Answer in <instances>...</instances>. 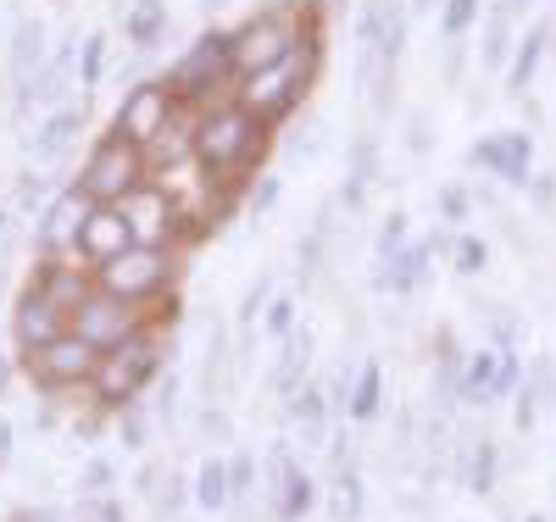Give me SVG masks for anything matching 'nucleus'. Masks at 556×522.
<instances>
[{"mask_svg":"<svg viewBox=\"0 0 556 522\" xmlns=\"http://www.w3.org/2000/svg\"><path fill=\"white\" fill-rule=\"evenodd\" d=\"M89 206H96V201H89L78 183L56 189V195L45 201V212H39V228H34V251H39V256H73V245H78V228H84Z\"/></svg>","mask_w":556,"mask_h":522,"instance_id":"nucleus-12","label":"nucleus"},{"mask_svg":"<svg viewBox=\"0 0 556 522\" xmlns=\"http://www.w3.org/2000/svg\"><path fill=\"white\" fill-rule=\"evenodd\" d=\"M451 262H456V272H462V278H473V272H484V267H490V245H484V240H473V233H456V240H451Z\"/></svg>","mask_w":556,"mask_h":522,"instance_id":"nucleus-32","label":"nucleus"},{"mask_svg":"<svg viewBox=\"0 0 556 522\" xmlns=\"http://www.w3.org/2000/svg\"><path fill=\"white\" fill-rule=\"evenodd\" d=\"M101 522H123V511H117V506L106 500V506H101Z\"/></svg>","mask_w":556,"mask_h":522,"instance_id":"nucleus-51","label":"nucleus"},{"mask_svg":"<svg viewBox=\"0 0 556 522\" xmlns=\"http://www.w3.org/2000/svg\"><path fill=\"white\" fill-rule=\"evenodd\" d=\"M518 7H534V0H506V12H518Z\"/></svg>","mask_w":556,"mask_h":522,"instance_id":"nucleus-53","label":"nucleus"},{"mask_svg":"<svg viewBox=\"0 0 556 522\" xmlns=\"http://www.w3.org/2000/svg\"><path fill=\"white\" fill-rule=\"evenodd\" d=\"M295 311H301V306H295L290 295H273V301H267V311H262V328H267L273 340H285L290 328H295Z\"/></svg>","mask_w":556,"mask_h":522,"instance_id":"nucleus-36","label":"nucleus"},{"mask_svg":"<svg viewBox=\"0 0 556 522\" xmlns=\"http://www.w3.org/2000/svg\"><path fill=\"white\" fill-rule=\"evenodd\" d=\"M468 162L501 183H529V167H534V133L523 128H506V133H490L468 151Z\"/></svg>","mask_w":556,"mask_h":522,"instance_id":"nucleus-13","label":"nucleus"},{"mask_svg":"<svg viewBox=\"0 0 556 522\" xmlns=\"http://www.w3.org/2000/svg\"><path fill=\"white\" fill-rule=\"evenodd\" d=\"M529 195H534L540 206H551V201H556V183H551V173H540V178L529 173Z\"/></svg>","mask_w":556,"mask_h":522,"instance_id":"nucleus-45","label":"nucleus"},{"mask_svg":"<svg viewBox=\"0 0 556 522\" xmlns=\"http://www.w3.org/2000/svg\"><path fill=\"white\" fill-rule=\"evenodd\" d=\"M173 395H178V378L167 372V384L156 390V417H173Z\"/></svg>","mask_w":556,"mask_h":522,"instance_id":"nucleus-46","label":"nucleus"},{"mask_svg":"<svg viewBox=\"0 0 556 522\" xmlns=\"http://www.w3.org/2000/svg\"><path fill=\"white\" fill-rule=\"evenodd\" d=\"M495 372H501V351H462V400L490 406L495 400Z\"/></svg>","mask_w":556,"mask_h":522,"instance_id":"nucleus-23","label":"nucleus"},{"mask_svg":"<svg viewBox=\"0 0 556 522\" xmlns=\"http://www.w3.org/2000/svg\"><path fill=\"white\" fill-rule=\"evenodd\" d=\"M506 51H513V12L495 7V12H490V34H484V62H490V67H501V62H506Z\"/></svg>","mask_w":556,"mask_h":522,"instance_id":"nucleus-31","label":"nucleus"},{"mask_svg":"<svg viewBox=\"0 0 556 522\" xmlns=\"http://www.w3.org/2000/svg\"><path fill=\"white\" fill-rule=\"evenodd\" d=\"M317 67H323V39H306L295 56H285V62H273V67H262V73H245V78H235L240 89L228 94L235 106H245L256 123H285L301 101H306V89H312V78H317Z\"/></svg>","mask_w":556,"mask_h":522,"instance_id":"nucleus-2","label":"nucleus"},{"mask_svg":"<svg viewBox=\"0 0 556 522\" xmlns=\"http://www.w3.org/2000/svg\"><path fill=\"white\" fill-rule=\"evenodd\" d=\"M429 262H434V240H417V245H401L395 256H384V272H374L379 290L390 295H412L429 283Z\"/></svg>","mask_w":556,"mask_h":522,"instance_id":"nucleus-18","label":"nucleus"},{"mask_svg":"<svg viewBox=\"0 0 556 522\" xmlns=\"http://www.w3.org/2000/svg\"><path fill=\"white\" fill-rule=\"evenodd\" d=\"M106 484H112V467L96 461V467H89V479H84V489H106Z\"/></svg>","mask_w":556,"mask_h":522,"instance_id":"nucleus-47","label":"nucleus"},{"mask_svg":"<svg viewBox=\"0 0 556 522\" xmlns=\"http://www.w3.org/2000/svg\"><path fill=\"white\" fill-rule=\"evenodd\" d=\"M34 290L39 295H51L67 317L78 311V301L89 295V290H96V278H89L84 267H73L67 256H39V272H34Z\"/></svg>","mask_w":556,"mask_h":522,"instance_id":"nucleus-17","label":"nucleus"},{"mask_svg":"<svg viewBox=\"0 0 556 522\" xmlns=\"http://www.w3.org/2000/svg\"><path fill=\"white\" fill-rule=\"evenodd\" d=\"M374 178H379V145H374V139H356V145H351V167H345L340 201H345L351 212H362L367 195H374Z\"/></svg>","mask_w":556,"mask_h":522,"instance_id":"nucleus-22","label":"nucleus"},{"mask_svg":"<svg viewBox=\"0 0 556 522\" xmlns=\"http://www.w3.org/2000/svg\"><path fill=\"white\" fill-rule=\"evenodd\" d=\"M412 151H429V128H424V117H412V139H406Z\"/></svg>","mask_w":556,"mask_h":522,"instance_id":"nucleus-48","label":"nucleus"},{"mask_svg":"<svg viewBox=\"0 0 556 522\" xmlns=\"http://www.w3.org/2000/svg\"><path fill=\"white\" fill-rule=\"evenodd\" d=\"M434 406H440V411L462 406V351L451 345V334H440V361H434Z\"/></svg>","mask_w":556,"mask_h":522,"instance_id":"nucleus-27","label":"nucleus"},{"mask_svg":"<svg viewBox=\"0 0 556 522\" xmlns=\"http://www.w3.org/2000/svg\"><path fill=\"white\" fill-rule=\"evenodd\" d=\"M434 7H440V0H406V17L412 12H434Z\"/></svg>","mask_w":556,"mask_h":522,"instance_id":"nucleus-50","label":"nucleus"},{"mask_svg":"<svg viewBox=\"0 0 556 522\" xmlns=\"http://www.w3.org/2000/svg\"><path fill=\"white\" fill-rule=\"evenodd\" d=\"M151 178V162H146V151L139 145H128L123 133H101L96 145H89V156H84V167H78V189L96 206H117L134 183H146Z\"/></svg>","mask_w":556,"mask_h":522,"instance_id":"nucleus-6","label":"nucleus"},{"mask_svg":"<svg viewBox=\"0 0 556 522\" xmlns=\"http://www.w3.org/2000/svg\"><path fill=\"white\" fill-rule=\"evenodd\" d=\"M495 472H501V450H495V440H479V450L468 456V467H462V479H468L473 495H490L495 489Z\"/></svg>","mask_w":556,"mask_h":522,"instance_id":"nucleus-30","label":"nucleus"},{"mask_svg":"<svg viewBox=\"0 0 556 522\" xmlns=\"http://www.w3.org/2000/svg\"><path fill=\"white\" fill-rule=\"evenodd\" d=\"M0 390H7V361H0Z\"/></svg>","mask_w":556,"mask_h":522,"instance_id":"nucleus-54","label":"nucleus"},{"mask_svg":"<svg viewBox=\"0 0 556 522\" xmlns=\"http://www.w3.org/2000/svg\"><path fill=\"white\" fill-rule=\"evenodd\" d=\"M406 222H412L406 212H390V217H384V228H379V262L395 256V251L406 245Z\"/></svg>","mask_w":556,"mask_h":522,"instance_id":"nucleus-42","label":"nucleus"},{"mask_svg":"<svg viewBox=\"0 0 556 522\" xmlns=\"http://www.w3.org/2000/svg\"><path fill=\"white\" fill-rule=\"evenodd\" d=\"M162 378V334L156 328H139V334H128L123 345H112V351H101V361H96V378H89V390H96V400L101 406H128V400H139V390L146 384H156Z\"/></svg>","mask_w":556,"mask_h":522,"instance_id":"nucleus-4","label":"nucleus"},{"mask_svg":"<svg viewBox=\"0 0 556 522\" xmlns=\"http://www.w3.org/2000/svg\"><path fill=\"white\" fill-rule=\"evenodd\" d=\"M101 73H106V34H89V39L78 44V84L96 89Z\"/></svg>","mask_w":556,"mask_h":522,"instance_id":"nucleus-33","label":"nucleus"},{"mask_svg":"<svg viewBox=\"0 0 556 522\" xmlns=\"http://www.w3.org/2000/svg\"><path fill=\"white\" fill-rule=\"evenodd\" d=\"M267 151V123H256L245 106L235 101H217V106H201V117L190 123V162L206 173L212 189H235Z\"/></svg>","mask_w":556,"mask_h":522,"instance_id":"nucleus-1","label":"nucleus"},{"mask_svg":"<svg viewBox=\"0 0 556 522\" xmlns=\"http://www.w3.org/2000/svg\"><path fill=\"white\" fill-rule=\"evenodd\" d=\"M340 517L345 522L362 517V479H356V467H340Z\"/></svg>","mask_w":556,"mask_h":522,"instance_id":"nucleus-41","label":"nucleus"},{"mask_svg":"<svg viewBox=\"0 0 556 522\" xmlns=\"http://www.w3.org/2000/svg\"><path fill=\"white\" fill-rule=\"evenodd\" d=\"M312 506H317V484H312L306 472L290 461L285 472H278V511H285V517L295 522V517H306Z\"/></svg>","mask_w":556,"mask_h":522,"instance_id":"nucleus-28","label":"nucleus"},{"mask_svg":"<svg viewBox=\"0 0 556 522\" xmlns=\"http://www.w3.org/2000/svg\"><path fill=\"white\" fill-rule=\"evenodd\" d=\"M267 301H273V278H256L251 290H245V301H240V328H251L267 311Z\"/></svg>","mask_w":556,"mask_h":522,"instance_id":"nucleus-40","label":"nucleus"},{"mask_svg":"<svg viewBox=\"0 0 556 522\" xmlns=\"http://www.w3.org/2000/svg\"><path fill=\"white\" fill-rule=\"evenodd\" d=\"M96 361H101V351L84 345L73 328L56 334V340H45L39 351H23V372L34 378L39 390H78V384L96 378Z\"/></svg>","mask_w":556,"mask_h":522,"instance_id":"nucleus-10","label":"nucleus"},{"mask_svg":"<svg viewBox=\"0 0 556 522\" xmlns=\"http://www.w3.org/2000/svg\"><path fill=\"white\" fill-rule=\"evenodd\" d=\"M96 272V290L101 295H112V301H128V306H146V301H156L167 283H173V251L167 245H128V251H117L112 262H101V267H89Z\"/></svg>","mask_w":556,"mask_h":522,"instance_id":"nucleus-7","label":"nucleus"},{"mask_svg":"<svg viewBox=\"0 0 556 522\" xmlns=\"http://www.w3.org/2000/svg\"><path fill=\"white\" fill-rule=\"evenodd\" d=\"M379 411H384V372H379V361H362L356 378H351L345 417H351V422H374Z\"/></svg>","mask_w":556,"mask_h":522,"instance_id":"nucleus-26","label":"nucleus"},{"mask_svg":"<svg viewBox=\"0 0 556 522\" xmlns=\"http://www.w3.org/2000/svg\"><path fill=\"white\" fill-rule=\"evenodd\" d=\"M440 217H445V222H468V217H473V195H468L462 183H445V189H440Z\"/></svg>","mask_w":556,"mask_h":522,"instance_id":"nucleus-38","label":"nucleus"},{"mask_svg":"<svg viewBox=\"0 0 556 522\" xmlns=\"http://www.w3.org/2000/svg\"><path fill=\"white\" fill-rule=\"evenodd\" d=\"M195 506H206V511H223L228 506V461L206 456L195 467Z\"/></svg>","mask_w":556,"mask_h":522,"instance_id":"nucleus-29","label":"nucleus"},{"mask_svg":"<svg viewBox=\"0 0 556 522\" xmlns=\"http://www.w3.org/2000/svg\"><path fill=\"white\" fill-rule=\"evenodd\" d=\"M235 78V56H228V28H206L195 34V44H184V56L167 67V89L178 106H206L212 94Z\"/></svg>","mask_w":556,"mask_h":522,"instance_id":"nucleus-5","label":"nucleus"},{"mask_svg":"<svg viewBox=\"0 0 556 522\" xmlns=\"http://www.w3.org/2000/svg\"><path fill=\"white\" fill-rule=\"evenodd\" d=\"M167 0H128L123 12V39L134 44V51H156V44L167 39Z\"/></svg>","mask_w":556,"mask_h":522,"instance_id":"nucleus-20","label":"nucleus"},{"mask_svg":"<svg viewBox=\"0 0 556 522\" xmlns=\"http://www.w3.org/2000/svg\"><path fill=\"white\" fill-rule=\"evenodd\" d=\"M117 411H123V445L139 450V445H146V411H139V400H128V406H117Z\"/></svg>","mask_w":556,"mask_h":522,"instance_id":"nucleus-43","label":"nucleus"},{"mask_svg":"<svg viewBox=\"0 0 556 522\" xmlns=\"http://www.w3.org/2000/svg\"><path fill=\"white\" fill-rule=\"evenodd\" d=\"M12 334H17L23 351H39L45 340L67 334V311H62L51 295H39L34 283H28V290L17 295V306H12Z\"/></svg>","mask_w":556,"mask_h":522,"instance_id":"nucleus-15","label":"nucleus"},{"mask_svg":"<svg viewBox=\"0 0 556 522\" xmlns=\"http://www.w3.org/2000/svg\"><path fill=\"white\" fill-rule=\"evenodd\" d=\"M479 23V0H440V34L445 39H462Z\"/></svg>","mask_w":556,"mask_h":522,"instance_id":"nucleus-34","label":"nucleus"},{"mask_svg":"<svg viewBox=\"0 0 556 522\" xmlns=\"http://www.w3.org/2000/svg\"><path fill=\"white\" fill-rule=\"evenodd\" d=\"M201 7H206V12H223V7H228V0H201Z\"/></svg>","mask_w":556,"mask_h":522,"instance_id":"nucleus-52","label":"nucleus"},{"mask_svg":"<svg viewBox=\"0 0 556 522\" xmlns=\"http://www.w3.org/2000/svg\"><path fill=\"white\" fill-rule=\"evenodd\" d=\"M278 195H285V178H273V173H262V183L245 195V212L251 217H267L273 206H278Z\"/></svg>","mask_w":556,"mask_h":522,"instance_id":"nucleus-37","label":"nucleus"},{"mask_svg":"<svg viewBox=\"0 0 556 522\" xmlns=\"http://www.w3.org/2000/svg\"><path fill=\"white\" fill-rule=\"evenodd\" d=\"M67 78H73V51H56V56H45L39 62V73L17 89V112H28V106H62L67 101Z\"/></svg>","mask_w":556,"mask_h":522,"instance_id":"nucleus-19","label":"nucleus"},{"mask_svg":"<svg viewBox=\"0 0 556 522\" xmlns=\"http://www.w3.org/2000/svg\"><path fill=\"white\" fill-rule=\"evenodd\" d=\"M12 461V422H0V467Z\"/></svg>","mask_w":556,"mask_h":522,"instance_id":"nucleus-49","label":"nucleus"},{"mask_svg":"<svg viewBox=\"0 0 556 522\" xmlns=\"http://www.w3.org/2000/svg\"><path fill=\"white\" fill-rule=\"evenodd\" d=\"M301 17H306V0H301ZM295 7H267L256 17H245L235 34H228V56H235V78L245 73H262L273 62L295 56L306 39H317V28H301Z\"/></svg>","mask_w":556,"mask_h":522,"instance_id":"nucleus-3","label":"nucleus"},{"mask_svg":"<svg viewBox=\"0 0 556 522\" xmlns=\"http://www.w3.org/2000/svg\"><path fill=\"white\" fill-rule=\"evenodd\" d=\"M0 228H7V206H0Z\"/></svg>","mask_w":556,"mask_h":522,"instance_id":"nucleus-56","label":"nucleus"},{"mask_svg":"<svg viewBox=\"0 0 556 522\" xmlns=\"http://www.w3.org/2000/svg\"><path fill=\"white\" fill-rule=\"evenodd\" d=\"M17 195L34 206V201H45V195H51V183H45L39 173H23V183H17Z\"/></svg>","mask_w":556,"mask_h":522,"instance_id":"nucleus-44","label":"nucleus"},{"mask_svg":"<svg viewBox=\"0 0 556 522\" xmlns=\"http://www.w3.org/2000/svg\"><path fill=\"white\" fill-rule=\"evenodd\" d=\"M545 44H551V28L540 23V28H529V34L518 39V51L506 56V89H513V94H523V89L534 84V73H540V62H545Z\"/></svg>","mask_w":556,"mask_h":522,"instance_id":"nucleus-25","label":"nucleus"},{"mask_svg":"<svg viewBox=\"0 0 556 522\" xmlns=\"http://www.w3.org/2000/svg\"><path fill=\"white\" fill-rule=\"evenodd\" d=\"M128 245H134V233H128L123 212H117V206H89V217H84V228H78L73 256L89 262V267H101V262H112V256L128 251Z\"/></svg>","mask_w":556,"mask_h":522,"instance_id":"nucleus-14","label":"nucleus"},{"mask_svg":"<svg viewBox=\"0 0 556 522\" xmlns=\"http://www.w3.org/2000/svg\"><path fill=\"white\" fill-rule=\"evenodd\" d=\"M251 479H256V461H251V456L228 461V506H240V500L251 495Z\"/></svg>","mask_w":556,"mask_h":522,"instance_id":"nucleus-39","label":"nucleus"},{"mask_svg":"<svg viewBox=\"0 0 556 522\" xmlns=\"http://www.w3.org/2000/svg\"><path fill=\"white\" fill-rule=\"evenodd\" d=\"M178 112H184V106L173 101V89H167L162 78H139L123 101H117V112H112V133H123L128 145H139V151H151L156 139L173 128Z\"/></svg>","mask_w":556,"mask_h":522,"instance_id":"nucleus-8","label":"nucleus"},{"mask_svg":"<svg viewBox=\"0 0 556 522\" xmlns=\"http://www.w3.org/2000/svg\"><path fill=\"white\" fill-rule=\"evenodd\" d=\"M290 411L306 422V434L317 440V434H323V417H329V395H317V390H295V395H290Z\"/></svg>","mask_w":556,"mask_h":522,"instance_id":"nucleus-35","label":"nucleus"},{"mask_svg":"<svg viewBox=\"0 0 556 522\" xmlns=\"http://www.w3.org/2000/svg\"><path fill=\"white\" fill-rule=\"evenodd\" d=\"M117 212H123V222L134 233V245H173L184 233V206H178V195L156 173L146 183H134L128 195L117 201Z\"/></svg>","mask_w":556,"mask_h":522,"instance_id":"nucleus-9","label":"nucleus"},{"mask_svg":"<svg viewBox=\"0 0 556 522\" xmlns=\"http://www.w3.org/2000/svg\"><path fill=\"white\" fill-rule=\"evenodd\" d=\"M67 328H73L84 345L112 351V345H123L128 334H139V328H146V317H139V306H128V301H112V295H101V290H89V295L78 301V311L67 317Z\"/></svg>","mask_w":556,"mask_h":522,"instance_id":"nucleus-11","label":"nucleus"},{"mask_svg":"<svg viewBox=\"0 0 556 522\" xmlns=\"http://www.w3.org/2000/svg\"><path fill=\"white\" fill-rule=\"evenodd\" d=\"M51 56L45 51V23L39 17H23L17 23V34H12V56H7V73H12V89H23L34 73H39V62Z\"/></svg>","mask_w":556,"mask_h":522,"instance_id":"nucleus-21","label":"nucleus"},{"mask_svg":"<svg viewBox=\"0 0 556 522\" xmlns=\"http://www.w3.org/2000/svg\"><path fill=\"white\" fill-rule=\"evenodd\" d=\"M523 522H545V517H540V511H534V517H523Z\"/></svg>","mask_w":556,"mask_h":522,"instance_id":"nucleus-55","label":"nucleus"},{"mask_svg":"<svg viewBox=\"0 0 556 522\" xmlns=\"http://www.w3.org/2000/svg\"><path fill=\"white\" fill-rule=\"evenodd\" d=\"M78 133H84V106H51L45 112V123L28 133V156L39 162V167H51V162H62L73 145H78Z\"/></svg>","mask_w":556,"mask_h":522,"instance_id":"nucleus-16","label":"nucleus"},{"mask_svg":"<svg viewBox=\"0 0 556 522\" xmlns=\"http://www.w3.org/2000/svg\"><path fill=\"white\" fill-rule=\"evenodd\" d=\"M306 361H312V328H290L285 351H278V367H273V390L278 395H295L301 378H306Z\"/></svg>","mask_w":556,"mask_h":522,"instance_id":"nucleus-24","label":"nucleus"}]
</instances>
